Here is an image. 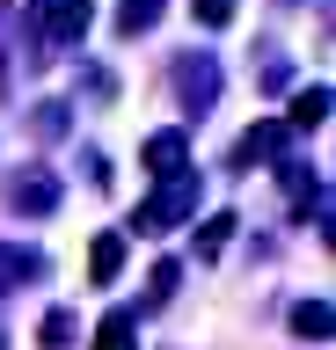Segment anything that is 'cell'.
I'll return each mask as SVG.
<instances>
[{
	"label": "cell",
	"mask_w": 336,
	"mask_h": 350,
	"mask_svg": "<svg viewBox=\"0 0 336 350\" xmlns=\"http://www.w3.org/2000/svg\"><path fill=\"white\" fill-rule=\"evenodd\" d=\"M190 212H198V175H168V190H154L132 212V234H168V226L190 219Z\"/></svg>",
	"instance_id": "obj_1"
},
{
	"label": "cell",
	"mask_w": 336,
	"mask_h": 350,
	"mask_svg": "<svg viewBox=\"0 0 336 350\" xmlns=\"http://www.w3.org/2000/svg\"><path fill=\"white\" fill-rule=\"evenodd\" d=\"M95 22V0H51L44 8V44H81Z\"/></svg>",
	"instance_id": "obj_2"
},
{
	"label": "cell",
	"mask_w": 336,
	"mask_h": 350,
	"mask_svg": "<svg viewBox=\"0 0 336 350\" xmlns=\"http://www.w3.org/2000/svg\"><path fill=\"white\" fill-rule=\"evenodd\" d=\"M285 146H292V131L278 124V117H263V124H248V131H242V146H234V161H242V175H248V161H278Z\"/></svg>",
	"instance_id": "obj_3"
},
{
	"label": "cell",
	"mask_w": 336,
	"mask_h": 350,
	"mask_svg": "<svg viewBox=\"0 0 336 350\" xmlns=\"http://www.w3.org/2000/svg\"><path fill=\"white\" fill-rule=\"evenodd\" d=\"M51 204H59V175H44V168H23L15 175V212H51Z\"/></svg>",
	"instance_id": "obj_4"
},
{
	"label": "cell",
	"mask_w": 336,
	"mask_h": 350,
	"mask_svg": "<svg viewBox=\"0 0 336 350\" xmlns=\"http://www.w3.org/2000/svg\"><path fill=\"white\" fill-rule=\"evenodd\" d=\"M212 95H220V73H212V59H190L183 66V103H190V117H205V109H212Z\"/></svg>",
	"instance_id": "obj_5"
},
{
	"label": "cell",
	"mask_w": 336,
	"mask_h": 350,
	"mask_svg": "<svg viewBox=\"0 0 336 350\" xmlns=\"http://www.w3.org/2000/svg\"><path fill=\"white\" fill-rule=\"evenodd\" d=\"M183 153H190V139H183V131H154V139L139 146V161H146L154 175H183Z\"/></svg>",
	"instance_id": "obj_6"
},
{
	"label": "cell",
	"mask_w": 336,
	"mask_h": 350,
	"mask_svg": "<svg viewBox=\"0 0 336 350\" xmlns=\"http://www.w3.org/2000/svg\"><path fill=\"white\" fill-rule=\"evenodd\" d=\"M285 131H314V124H329V88H300L292 95V109L278 117Z\"/></svg>",
	"instance_id": "obj_7"
},
{
	"label": "cell",
	"mask_w": 336,
	"mask_h": 350,
	"mask_svg": "<svg viewBox=\"0 0 336 350\" xmlns=\"http://www.w3.org/2000/svg\"><path fill=\"white\" fill-rule=\"evenodd\" d=\"M132 343H139L132 306H110V314H103V328H95V350H132Z\"/></svg>",
	"instance_id": "obj_8"
},
{
	"label": "cell",
	"mask_w": 336,
	"mask_h": 350,
	"mask_svg": "<svg viewBox=\"0 0 336 350\" xmlns=\"http://www.w3.org/2000/svg\"><path fill=\"white\" fill-rule=\"evenodd\" d=\"M117 262H125V234H95V248H88V278H95V284H110V278H117Z\"/></svg>",
	"instance_id": "obj_9"
},
{
	"label": "cell",
	"mask_w": 336,
	"mask_h": 350,
	"mask_svg": "<svg viewBox=\"0 0 336 350\" xmlns=\"http://www.w3.org/2000/svg\"><path fill=\"white\" fill-rule=\"evenodd\" d=\"M292 336L322 343V336H329V299H300V306H292Z\"/></svg>",
	"instance_id": "obj_10"
},
{
	"label": "cell",
	"mask_w": 336,
	"mask_h": 350,
	"mask_svg": "<svg viewBox=\"0 0 336 350\" xmlns=\"http://www.w3.org/2000/svg\"><path fill=\"white\" fill-rule=\"evenodd\" d=\"M234 226H242V219H234V212H212V219H205V226H198V256L212 262V256H220V248H227V234H234Z\"/></svg>",
	"instance_id": "obj_11"
},
{
	"label": "cell",
	"mask_w": 336,
	"mask_h": 350,
	"mask_svg": "<svg viewBox=\"0 0 336 350\" xmlns=\"http://www.w3.org/2000/svg\"><path fill=\"white\" fill-rule=\"evenodd\" d=\"M161 22V0H117V29L132 37V29H154Z\"/></svg>",
	"instance_id": "obj_12"
},
{
	"label": "cell",
	"mask_w": 336,
	"mask_h": 350,
	"mask_svg": "<svg viewBox=\"0 0 336 350\" xmlns=\"http://www.w3.org/2000/svg\"><path fill=\"white\" fill-rule=\"evenodd\" d=\"M37 336H44V350H66V343H73V314H66V306H51Z\"/></svg>",
	"instance_id": "obj_13"
},
{
	"label": "cell",
	"mask_w": 336,
	"mask_h": 350,
	"mask_svg": "<svg viewBox=\"0 0 336 350\" xmlns=\"http://www.w3.org/2000/svg\"><path fill=\"white\" fill-rule=\"evenodd\" d=\"M234 8H242V0H190V15H198L205 29H227V22H234Z\"/></svg>",
	"instance_id": "obj_14"
},
{
	"label": "cell",
	"mask_w": 336,
	"mask_h": 350,
	"mask_svg": "<svg viewBox=\"0 0 336 350\" xmlns=\"http://www.w3.org/2000/svg\"><path fill=\"white\" fill-rule=\"evenodd\" d=\"M176 278H183V270H176V262H154V278H146V299H168V292H176Z\"/></svg>",
	"instance_id": "obj_15"
}]
</instances>
